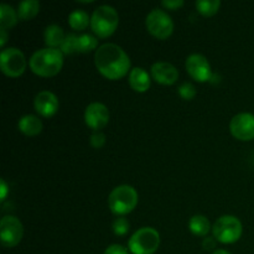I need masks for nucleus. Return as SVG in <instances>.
<instances>
[{"label": "nucleus", "mask_w": 254, "mask_h": 254, "mask_svg": "<svg viewBox=\"0 0 254 254\" xmlns=\"http://www.w3.org/2000/svg\"><path fill=\"white\" fill-rule=\"evenodd\" d=\"M94 64L99 73L112 81L123 78L130 69L129 56L116 44L101 45L94 55Z\"/></svg>", "instance_id": "f257e3e1"}, {"label": "nucleus", "mask_w": 254, "mask_h": 254, "mask_svg": "<svg viewBox=\"0 0 254 254\" xmlns=\"http://www.w3.org/2000/svg\"><path fill=\"white\" fill-rule=\"evenodd\" d=\"M64 66V54L60 49L39 50L30 59V68L40 77H54Z\"/></svg>", "instance_id": "f03ea898"}, {"label": "nucleus", "mask_w": 254, "mask_h": 254, "mask_svg": "<svg viewBox=\"0 0 254 254\" xmlns=\"http://www.w3.org/2000/svg\"><path fill=\"white\" fill-rule=\"evenodd\" d=\"M119 24V15L113 6L102 5L91 16V29L97 37L107 39L116 32Z\"/></svg>", "instance_id": "7ed1b4c3"}, {"label": "nucleus", "mask_w": 254, "mask_h": 254, "mask_svg": "<svg viewBox=\"0 0 254 254\" xmlns=\"http://www.w3.org/2000/svg\"><path fill=\"white\" fill-rule=\"evenodd\" d=\"M138 205V192L133 186L119 185L113 189L108 197V206L117 216L130 213Z\"/></svg>", "instance_id": "20e7f679"}, {"label": "nucleus", "mask_w": 254, "mask_h": 254, "mask_svg": "<svg viewBox=\"0 0 254 254\" xmlns=\"http://www.w3.org/2000/svg\"><path fill=\"white\" fill-rule=\"evenodd\" d=\"M243 227L236 216L226 215L218 218L212 227L213 238L223 245H232L242 237Z\"/></svg>", "instance_id": "39448f33"}, {"label": "nucleus", "mask_w": 254, "mask_h": 254, "mask_svg": "<svg viewBox=\"0 0 254 254\" xmlns=\"http://www.w3.org/2000/svg\"><path fill=\"white\" fill-rule=\"evenodd\" d=\"M160 246V235L155 228L143 227L133 233L128 242L131 254H154Z\"/></svg>", "instance_id": "423d86ee"}, {"label": "nucleus", "mask_w": 254, "mask_h": 254, "mask_svg": "<svg viewBox=\"0 0 254 254\" xmlns=\"http://www.w3.org/2000/svg\"><path fill=\"white\" fill-rule=\"evenodd\" d=\"M145 26L149 34L159 40H166L174 32V22L164 10L154 9L145 19Z\"/></svg>", "instance_id": "0eeeda50"}, {"label": "nucleus", "mask_w": 254, "mask_h": 254, "mask_svg": "<svg viewBox=\"0 0 254 254\" xmlns=\"http://www.w3.org/2000/svg\"><path fill=\"white\" fill-rule=\"evenodd\" d=\"M26 59L25 55L15 47L4 49L0 54V67L5 76L16 78L20 77L26 69Z\"/></svg>", "instance_id": "6e6552de"}, {"label": "nucleus", "mask_w": 254, "mask_h": 254, "mask_svg": "<svg viewBox=\"0 0 254 254\" xmlns=\"http://www.w3.org/2000/svg\"><path fill=\"white\" fill-rule=\"evenodd\" d=\"M24 236V226L15 216H5L0 222V240L6 248L16 247Z\"/></svg>", "instance_id": "1a4fd4ad"}, {"label": "nucleus", "mask_w": 254, "mask_h": 254, "mask_svg": "<svg viewBox=\"0 0 254 254\" xmlns=\"http://www.w3.org/2000/svg\"><path fill=\"white\" fill-rule=\"evenodd\" d=\"M185 67L191 78L200 83H205L212 79V69L208 60L200 54H193L186 59Z\"/></svg>", "instance_id": "9d476101"}, {"label": "nucleus", "mask_w": 254, "mask_h": 254, "mask_svg": "<svg viewBox=\"0 0 254 254\" xmlns=\"http://www.w3.org/2000/svg\"><path fill=\"white\" fill-rule=\"evenodd\" d=\"M231 134L236 139L250 141L254 139V116L251 113H240L230 123Z\"/></svg>", "instance_id": "9b49d317"}, {"label": "nucleus", "mask_w": 254, "mask_h": 254, "mask_svg": "<svg viewBox=\"0 0 254 254\" xmlns=\"http://www.w3.org/2000/svg\"><path fill=\"white\" fill-rule=\"evenodd\" d=\"M84 122L87 127L94 131H101L109 122V111L104 104L94 102L87 106L84 112Z\"/></svg>", "instance_id": "f8f14e48"}, {"label": "nucleus", "mask_w": 254, "mask_h": 254, "mask_svg": "<svg viewBox=\"0 0 254 254\" xmlns=\"http://www.w3.org/2000/svg\"><path fill=\"white\" fill-rule=\"evenodd\" d=\"M59 98L50 91H41L36 94L34 101L35 111L44 118H51L59 111Z\"/></svg>", "instance_id": "ddd939ff"}, {"label": "nucleus", "mask_w": 254, "mask_h": 254, "mask_svg": "<svg viewBox=\"0 0 254 254\" xmlns=\"http://www.w3.org/2000/svg\"><path fill=\"white\" fill-rule=\"evenodd\" d=\"M151 77L156 83L171 86L179 79V71L169 62H155L150 68Z\"/></svg>", "instance_id": "4468645a"}, {"label": "nucleus", "mask_w": 254, "mask_h": 254, "mask_svg": "<svg viewBox=\"0 0 254 254\" xmlns=\"http://www.w3.org/2000/svg\"><path fill=\"white\" fill-rule=\"evenodd\" d=\"M129 84L131 89H134L138 93H144L150 88V76L148 72L141 67H135L129 73Z\"/></svg>", "instance_id": "2eb2a0df"}, {"label": "nucleus", "mask_w": 254, "mask_h": 254, "mask_svg": "<svg viewBox=\"0 0 254 254\" xmlns=\"http://www.w3.org/2000/svg\"><path fill=\"white\" fill-rule=\"evenodd\" d=\"M17 128L22 134L27 136L39 135L42 131V122L36 116L27 114V116L20 118L19 123H17Z\"/></svg>", "instance_id": "dca6fc26"}, {"label": "nucleus", "mask_w": 254, "mask_h": 254, "mask_svg": "<svg viewBox=\"0 0 254 254\" xmlns=\"http://www.w3.org/2000/svg\"><path fill=\"white\" fill-rule=\"evenodd\" d=\"M189 230L197 237H206L211 231V223L203 215H195L189 221Z\"/></svg>", "instance_id": "f3484780"}, {"label": "nucleus", "mask_w": 254, "mask_h": 254, "mask_svg": "<svg viewBox=\"0 0 254 254\" xmlns=\"http://www.w3.org/2000/svg\"><path fill=\"white\" fill-rule=\"evenodd\" d=\"M66 35L64 34V30L57 25H50L45 30V44L50 49H57L61 47L62 42H64Z\"/></svg>", "instance_id": "a211bd4d"}, {"label": "nucleus", "mask_w": 254, "mask_h": 254, "mask_svg": "<svg viewBox=\"0 0 254 254\" xmlns=\"http://www.w3.org/2000/svg\"><path fill=\"white\" fill-rule=\"evenodd\" d=\"M40 11V2L36 0H25L21 1L17 6V16L19 20L22 21H29V20L34 19Z\"/></svg>", "instance_id": "6ab92c4d"}, {"label": "nucleus", "mask_w": 254, "mask_h": 254, "mask_svg": "<svg viewBox=\"0 0 254 254\" xmlns=\"http://www.w3.org/2000/svg\"><path fill=\"white\" fill-rule=\"evenodd\" d=\"M17 19V12L12 9V6L7 4L0 5V29L7 31L16 25Z\"/></svg>", "instance_id": "aec40b11"}, {"label": "nucleus", "mask_w": 254, "mask_h": 254, "mask_svg": "<svg viewBox=\"0 0 254 254\" xmlns=\"http://www.w3.org/2000/svg\"><path fill=\"white\" fill-rule=\"evenodd\" d=\"M98 49V39L91 34H82L77 35L76 40V54H88L93 50ZM97 51V50H96Z\"/></svg>", "instance_id": "412c9836"}, {"label": "nucleus", "mask_w": 254, "mask_h": 254, "mask_svg": "<svg viewBox=\"0 0 254 254\" xmlns=\"http://www.w3.org/2000/svg\"><path fill=\"white\" fill-rule=\"evenodd\" d=\"M68 25L76 31H82L91 25V19L89 15L83 10H74L68 16Z\"/></svg>", "instance_id": "4be33fe9"}, {"label": "nucleus", "mask_w": 254, "mask_h": 254, "mask_svg": "<svg viewBox=\"0 0 254 254\" xmlns=\"http://www.w3.org/2000/svg\"><path fill=\"white\" fill-rule=\"evenodd\" d=\"M195 5L201 15L210 17L217 14L221 6V1L220 0H198Z\"/></svg>", "instance_id": "5701e85b"}, {"label": "nucleus", "mask_w": 254, "mask_h": 254, "mask_svg": "<svg viewBox=\"0 0 254 254\" xmlns=\"http://www.w3.org/2000/svg\"><path fill=\"white\" fill-rule=\"evenodd\" d=\"M76 40H77V35H74V34L66 35V37H64L61 47H60V50H61L62 54L64 55L76 54Z\"/></svg>", "instance_id": "b1692460"}, {"label": "nucleus", "mask_w": 254, "mask_h": 254, "mask_svg": "<svg viewBox=\"0 0 254 254\" xmlns=\"http://www.w3.org/2000/svg\"><path fill=\"white\" fill-rule=\"evenodd\" d=\"M129 228H130V223L123 216L116 218V221L113 222V232L116 236H126Z\"/></svg>", "instance_id": "393cba45"}, {"label": "nucleus", "mask_w": 254, "mask_h": 254, "mask_svg": "<svg viewBox=\"0 0 254 254\" xmlns=\"http://www.w3.org/2000/svg\"><path fill=\"white\" fill-rule=\"evenodd\" d=\"M179 94L183 99L185 101H191V99L195 98L196 96V88L193 87V84L191 83H183L180 87H179Z\"/></svg>", "instance_id": "a878e982"}, {"label": "nucleus", "mask_w": 254, "mask_h": 254, "mask_svg": "<svg viewBox=\"0 0 254 254\" xmlns=\"http://www.w3.org/2000/svg\"><path fill=\"white\" fill-rule=\"evenodd\" d=\"M91 145L96 149H101L106 143V135L102 131H94L91 135Z\"/></svg>", "instance_id": "bb28decb"}, {"label": "nucleus", "mask_w": 254, "mask_h": 254, "mask_svg": "<svg viewBox=\"0 0 254 254\" xmlns=\"http://www.w3.org/2000/svg\"><path fill=\"white\" fill-rule=\"evenodd\" d=\"M104 254H129L127 248H124L121 245H112L104 251Z\"/></svg>", "instance_id": "cd10ccee"}, {"label": "nucleus", "mask_w": 254, "mask_h": 254, "mask_svg": "<svg viewBox=\"0 0 254 254\" xmlns=\"http://www.w3.org/2000/svg\"><path fill=\"white\" fill-rule=\"evenodd\" d=\"M184 4H185V2H184L183 0H169V1L161 2V5L168 10H178L180 9L181 6H184Z\"/></svg>", "instance_id": "c85d7f7f"}, {"label": "nucleus", "mask_w": 254, "mask_h": 254, "mask_svg": "<svg viewBox=\"0 0 254 254\" xmlns=\"http://www.w3.org/2000/svg\"><path fill=\"white\" fill-rule=\"evenodd\" d=\"M216 247V240L211 237H206L202 242V248L205 251H212Z\"/></svg>", "instance_id": "c756f323"}, {"label": "nucleus", "mask_w": 254, "mask_h": 254, "mask_svg": "<svg viewBox=\"0 0 254 254\" xmlns=\"http://www.w3.org/2000/svg\"><path fill=\"white\" fill-rule=\"evenodd\" d=\"M6 195H7V185L6 183H5L4 179H1V198H0V200L4 201L5 198H6Z\"/></svg>", "instance_id": "7c9ffc66"}, {"label": "nucleus", "mask_w": 254, "mask_h": 254, "mask_svg": "<svg viewBox=\"0 0 254 254\" xmlns=\"http://www.w3.org/2000/svg\"><path fill=\"white\" fill-rule=\"evenodd\" d=\"M6 39H7L6 30L0 29V46L1 47L5 46V44H6Z\"/></svg>", "instance_id": "2f4dec72"}, {"label": "nucleus", "mask_w": 254, "mask_h": 254, "mask_svg": "<svg viewBox=\"0 0 254 254\" xmlns=\"http://www.w3.org/2000/svg\"><path fill=\"white\" fill-rule=\"evenodd\" d=\"M212 254H231V253L226 250H216Z\"/></svg>", "instance_id": "473e14b6"}]
</instances>
